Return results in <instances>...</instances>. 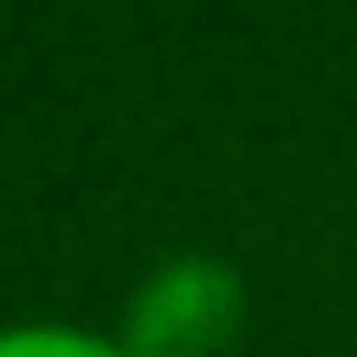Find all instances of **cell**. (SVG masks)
Wrapping results in <instances>:
<instances>
[{"instance_id":"2","label":"cell","mask_w":357,"mask_h":357,"mask_svg":"<svg viewBox=\"0 0 357 357\" xmlns=\"http://www.w3.org/2000/svg\"><path fill=\"white\" fill-rule=\"evenodd\" d=\"M0 357H125V349L78 326H16V334H0Z\"/></svg>"},{"instance_id":"1","label":"cell","mask_w":357,"mask_h":357,"mask_svg":"<svg viewBox=\"0 0 357 357\" xmlns=\"http://www.w3.org/2000/svg\"><path fill=\"white\" fill-rule=\"evenodd\" d=\"M241 326V287L225 264L187 257L163 264L140 295H132V326H125V357H218Z\"/></svg>"}]
</instances>
